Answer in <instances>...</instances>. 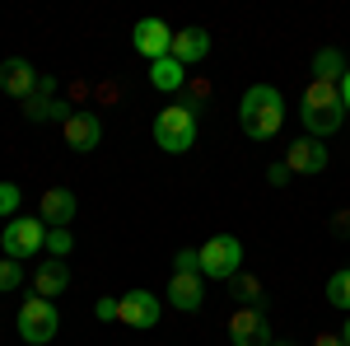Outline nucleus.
Instances as JSON below:
<instances>
[{
  "label": "nucleus",
  "mask_w": 350,
  "mask_h": 346,
  "mask_svg": "<svg viewBox=\"0 0 350 346\" xmlns=\"http://www.w3.org/2000/svg\"><path fill=\"white\" fill-rule=\"evenodd\" d=\"M346 112H350V108H346Z\"/></svg>",
  "instance_id": "473e14b6"
},
{
  "label": "nucleus",
  "mask_w": 350,
  "mask_h": 346,
  "mask_svg": "<svg viewBox=\"0 0 350 346\" xmlns=\"http://www.w3.org/2000/svg\"><path fill=\"white\" fill-rule=\"evenodd\" d=\"M19 201H24V192H19V187H14V183H0V215H5V220H14Z\"/></svg>",
  "instance_id": "b1692460"
},
{
  "label": "nucleus",
  "mask_w": 350,
  "mask_h": 346,
  "mask_svg": "<svg viewBox=\"0 0 350 346\" xmlns=\"http://www.w3.org/2000/svg\"><path fill=\"white\" fill-rule=\"evenodd\" d=\"M154 140L168 155H187L191 145H196V108H187V103L163 108L159 117H154Z\"/></svg>",
  "instance_id": "7ed1b4c3"
},
{
  "label": "nucleus",
  "mask_w": 350,
  "mask_h": 346,
  "mask_svg": "<svg viewBox=\"0 0 350 346\" xmlns=\"http://www.w3.org/2000/svg\"><path fill=\"white\" fill-rule=\"evenodd\" d=\"M267 178H271L275 187L285 183V178H290V169H285V160H280V164H271V169H267Z\"/></svg>",
  "instance_id": "bb28decb"
},
{
  "label": "nucleus",
  "mask_w": 350,
  "mask_h": 346,
  "mask_svg": "<svg viewBox=\"0 0 350 346\" xmlns=\"http://www.w3.org/2000/svg\"><path fill=\"white\" fill-rule=\"evenodd\" d=\"M275 346H285V342H275Z\"/></svg>",
  "instance_id": "2f4dec72"
},
{
  "label": "nucleus",
  "mask_w": 350,
  "mask_h": 346,
  "mask_svg": "<svg viewBox=\"0 0 350 346\" xmlns=\"http://www.w3.org/2000/svg\"><path fill=\"white\" fill-rule=\"evenodd\" d=\"M341 342H346V346H350V319H346V328H341Z\"/></svg>",
  "instance_id": "7c9ffc66"
},
{
  "label": "nucleus",
  "mask_w": 350,
  "mask_h": 346,
  "mask_svg": "<svg viewBox=\"0 0 350 346\" xmlns=\"http://www.w3.org/2000/svg\"><path fill=\"white\" fill-rule=\"evenodd\" d=\"M173 61H183V66H196V61H206L211 56V33L206 28H183V33H173Z\"/></svg>",
  "instance_id": "dca6fc26"
},
{
  "label": "nucleus",
  "mask_w": 350,
  "mask_h": 346,
  "mask_svg": "<svg viewBox=\"0 0 350 346\" xmlns=\"http://www.w3.org/2000/svg\"><path fill=\"white\" fill-rule=\"evenodd\" d=\"M19 286H24V267L14 258H0V295H14Z\"/></svg>",
  "instance_id": "4be33fe9"
},
{
  "label": "nucleus",
  "mask_w": 350,
  "mask_h": 346,
  "mask_svg": "<svg viewBox=\"0 0 350 346\" xmlns=\"http://www.w3.org/2000/svg\"><path fill=\"white\" fill-rule=\"evenodd\" d=\"M341 75H346V56L336 52V47H323V52L313 56V80H332V84H341Z\"/></svg>",
  "instance_id": "6ab92c4d"
},
{
  "label": "nucleus",
  "mask_w": 350,
  "mask_h": 346,
  "mask_svg": "<svg viewBox=\"0 0 350 346\" xmlns=\"http://www.w3.org/2000/svg\"><path fill=\"white\" fill-rule=\"evenodd\" d=\"M243 271V243L239 234H215L201 243V276L206 281H234Z\"/></svg>",
  "instance_id": "20e7f679"
},
{
  "label": "nucleus",
  "mask_w": 350,
  "mask_h": 346,
  "mask_svg": "<svg viewBox=\"0 0 350 346\" xmlns=\"http://www.w3.org/2000/svg\"><path fill=\"white\" fill-rule=\"evenodd\" d=\"M131 47L140 56H150V61H159V56L173 52V28L163 24V19H140L131 28Z\"/></svg>",
  "instance_id": "9b49d317"
},
{
  "label": "nucleus",
  "mask_w": 350,
  "mask_h": 346,
  "mask_svg": "<svg viewBox=\"0 0 350 346\" xmlns=\"http://www.w3.org/2000/svg\"><path fill=\"white\" fill-rule=\"evenodd\" d=\"M234 299L257 304V299H262V281H257V276H247V271H239V276H234Z\"/></svg>",
  "instance_id": "5701e85b"
},
{
  "label": "nucleus",
  "mask_w": 350,
  "mask_h": 346,
  "mask_svg": "<svg viewBox=\"0 0 350 346\" xmlns=\"http://www.w3.org/2000/svg\"><path fill=\"white\" fill-rule=\"evenodd\" d=\"M66 286H70V267L56 262V258H47V262L38 267V276H33V291L42 295V299H56Z\"/></svg>",
  "instance_id": "f3484780"
},
{
  "label": "nucleus",
  "mask_w": 350,
  "mask_h": 346,
  "mask_svg": "<svg viewBox=\"0 0 350 346\" xmlns=\"http://www.w3.org/2000/svg\"><path fill=\"white\" fill-rule=\"evenodd\" d=\"M173 271H196V276H201V248H183V253L173 258Z\"/></svg>",
  "instance_id": "393cba45"
},
{
  "label": "nucleus",
  "mask_w": 350,
  "mask_h": 346,
  "mask_svg": "<svg viewBox=\"0 0 350 346\" xmlns=\"http://www.w3.org/2000/svg\"><path fill=\"white\" fill-rule=\"evenodd\" d=\"M94 319H98V323H112V319H117V299H112V295L94 304Z\"/></svg>",
  "instance_id": "a878e982"
},
{
  "label": "nucleus",
  "mask_w": 350,
  "mask_h": 346,
  "mask_svg": "<svg viewBox=\"0 0 350 346\" xmlns=\"http://www.w3.org/2000/svg\"><path fill=\"white\" fill-rule=\"evenodd\" d=\"M341 103L350 108V66H346V75H341Z\"/></svg>",
  "instance_id": "c756f323"
},
{
  "label": "nucleus",
  "mask_w": 350,
  "mask_h": 346,
  "mask_svg": "<svg viewBox=\"0 0 350 346\" xmlns=\"http://www.w3.org/2000/svg\"><path fill=\"white\" fill-rule=\"evenodd\" d=\"M285 169L290 173H323L327 169V150H323V140H313V136H304V140H295L290 150H285Z\"/></svg>",
  "instance_id": "4468645a"
},
{
  "label": "nucleus",
  "mask_w": 350,
  "mask_h": 346,
  "mask_svg": "<svg viewBox=\"0 0 350 346\" xmlns=\"http://www.w3.org/2000/svg\"><path fill=\"white\" fill-rule=\"evenodd\" d=\"M163 314V299L154 291H126L117 299V323H126V328H154Z\"/></svg>",
  "instance_id": "6e6552de"
},
{
  "label": "nucleus",
  "mask_w": 350,
  "mask_h": 346,
  "mask_svg": "<svg viewBox=\"0 0 350 346\" xmlns=\"http://www.w3.org/2000/svg\"><path fill=\"white\" fill-rule=\"evenodd\" d=\"M229 342L234 346H275L267 309H262V304H239V309L229 314Z\"/></svg>",
  "instance_id": "0eeeda50"
},
{
  "label": "nucleus",
  "mask_w": 350,
  "mask_h": 346,
  "mask_svg": "<svg viewBox=\"0 0 350 346\" xmlns=\"http://www.w3.org/2000/svg\"><path fill=\"white\" fill-rule=\"evenodd\" d=\"M61 136H66V145H70L75 155H89V150H98V140H103V122H98V112H70V117L61 122Z\"/></svg>",
  "instance_id": "9d476101"
},
{
  "label": "nucleus",
  "mask_w": 350,
  "mask_h": 346,
  "mask_svg": "<svg viewBox=\"0 0 350 346\" xmlns=\"http://www.w3.org/2000/svg\"><path fill=\"white\" fill-rule=\"evenodd\" d=\"M0 243H5V258L24 262V258H33V253L47 248V225L33 220V215H14V220L0 230Z\"/></svg>",
  "instance_id": "423d86ee"
},
{
  "label": "nucleus",
  "mask_w": 350,
  "mask_h": 346,
  "mask_svg": "<svg viewBox=\"0 0 350 346\" xmlns=\"http://www.w3.org/2000/svg\"><path fill=\"white\" fill-rule=\"evenodd\" d=\"M24 117L28 122H52V117H70V108L56 99V75H38V84H33V94L24 99Z\"/></svg>",
  "instance_id": "1a4fd4ad"
},
{
  "label": "nucleus",
  "mask_w": 350,
  "mask_h": 346,
  "mask_svg": "<svg viewBox=\"0 0 350 346\" xmlns=\"http://www.w3.org/2000/svg\"><path fill=\"white\" fill-rule=\"evenodd\" d=\"M239 122L252 140H271V136L285 127V99L275 84H252L239 103Z\"/></svg>",
  "instance_id": "f257e3e1"
},
{
  "label": "nucleus",
  "mask_w": 350,
  "mask_h": 346,
  "mask_svg": "<svg viewBox=\"0 0 350 346\" xmlns=\"http://www.w3.org/2000/svg\"><path fill=\"white\" fill-rule=\"evenodd\" d=\"M332 225H336V234L346 239V234H350V211H336V220H332Z\"/></svg>",
  "instance_id": "c85d7f7f"
},
{
  "label": "nucleus",
  "mask_w": 350,
  "mask_h": 346,
  "mask_svg": "<svg viewBox=\"0 0 350 346\" xmlns=\"http://www.w3.org/2000/svg\"><path fill=\"white\" fill-rule=\"evenodd\" d=\"M150 84L173 94V89H183V84H187V66H183V61H173V56H159V61H150Z\"/></svg>",
  "instance_id": "a211bd4d"
},
{
  "label": "nucleus",
  "mask_w": 350,
  "mask_h": 346,
  "mask_svg": "<svg viewBox=\"0 0 350 346\" xmlns=\"http://www.w3.org/2000/svg\"><path fill=\"white\" fill-rule=\"evenodd\" d=\"M313 346H346V342H341V332H318Z\"/></svg>",
  "instance_id": "cd10ccee"
},
{
  "label": "nucleus",
  "mask_w": 350,
  "mask_h": 346,
  "mask_svg": "<svg viewBox=\"0 0 350 346\" xmlns=\"http://www.w3.org/2000/svg\"><path fill=\"white\" fill-rule=\"evenodd\" d=\"M70 253H75V234H70V230H47V258L66 262Z\"/></svg>",
  "instance_id": "412c9836"
},
{
  "label": "nucleus",
  "mask_w": 350,
  "mask_h": 346,
  "mask_svg": "<svg viewBox=\"0 0 350 346\" xmlns=\"http://www.w3.org/2000/svg\"><path fill=\"white\" fill-rule=\"evenodd\" d=\"M304 132L313 136V140H323V136L341 132V122H346V103H341V84L332 80H313L304 89Z\"/></svg>",
  "instance_id": "f03ea898"
},
{
  "label": "nucleus",
  "mask_w": 350,
  "mask_h": 346,
  "mask_svg": "<svg viewBox=\"0 0 350 346\" xmlns=\"http://www.w3.org/2000/svg\"><path fill=\"white\" fill-rule=\"evenodd\" d=\"M56 328H61V314H56L52 299H42V295H33L19 304V337L28 346H47L56 337Z\"/></svg>",
  "instance_id": "39448f33"
},
{
  "label": "nucleus",
  "mask_w": 350,
  "mask_h": 346,
  "mask_svg": "<svg viewBox=\"0 0 350 346\" xmlns=\"http://www.w3.org/2000/svg\"><path fill=\"white\" fill-rule=\"evenodd\" d=\"M201 299H206V276H196V271H173V281H168V304L183 309V314H196Z\"/></svg>",
  "instance_id": "ddd939ff"
},
{
  "label": "nucleus",
  "mask_w": 350,
  "mask_h": 346,
  "mask_svg": "<svg viewBox=\"0 0 350 346\" xmlns=\"http://www.w3.org/2000/svg\"><path fill=\"white\" fill-rule=\"evenodd\" d=\"M33 84H38V71L28 66L24 56H10V61L0 66V89H5L10 99H28V94H33Z\"/></svg>",
  "instance_id": "2eb2a0df"
},
{
  "label": "nucleus",
  "mask_w": 350,
  "mask_h": 346,
  "mask_svg": "<svg viewBox=\"0 0 350 346\" xmlns=\"http://www.w3.org/2000/svg\"><path fill=\"white\" fill-rule=\"evenodd\" d=\"M75 211H80V201H75L70 187H47V192H42V215H38V220H42L47 230H66V225L75 220Z\"/></svg>",
  "instance_id": "f8f14e48"
},
{
  "label": "nucleus",
  "mask_w": 350,
  "mask_h": 346,
  "mask_svg": "<svg viewBox=\"0 0 350 346\" xmlns=\"http://www.w3.org/2000/svg\"><path fill=\"white\" fill-rule=\"evenodd\" d=\"M327 299H332L336 309H346V314H350V267H346V271H332V281H327Z\"/></svg>",
  "instance_id": "aec40b11"
}]
</instances>
